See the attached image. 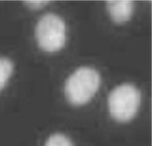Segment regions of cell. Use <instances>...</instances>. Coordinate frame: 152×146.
<instances>
[{
  "instance_id": "cell-3",
  "label": "cell",
  "mask_w": 152,
  "mask_h": 146,
  "mask_svg": "<svg viewBox=\"0 0 152 146\" xmlns=\"http://www.w3.org/2000/svg\"><path fill=\"white\" fill-rule=\"evenodd\" d=\"M37 46L45 52L53 53L63 48L66 40V26L64 19L54 13L41 17L35 28Z\"/></svg>"
},
{
  "instance_id": "cell-6",
  "label": "cell",
  "mask_w": 152,
  "mask_h": 146,
  "mask_svg": "<svg viewBox=\"0 0 152 146\" xmlns=\"http://www.w3.org/2000/svg\"><path fill=\"white\" fill-rule=\"evenodd\" d=\"M45 146H74V143L66 135L58 132L48 138Z\"/></svg>"
},
{
  "instance_id": "cell-2",
  "label": "cell",
  "mask_w": 152,
  "mask_h": 146,
  "mask_svg": "<svg viewBox=\"0 0 152 146\" xmlns=\"http://www.w3.org/2000/svg\"><path fill=\"white\" fill-rule=\"evenodd\" d=\"M141 105L140 90L131 83L115 87L108 95L109 114L118 123H129L135 118Z\"/></svg>"
},
{
  "instance_id": "cell-7",
  "label": "cell",
  "mask_w": 152,
  "mask_h": 146,
  "mask_svg": "<svg viewBox=\"0 0 152 146\" xmlns=\"http://www.w3.org/2000/svg\"><path fill=\"white\" fill-rule=\"evenodd\" d=\"M49 4V1H26L24 5L31 10H39L46 7Z\"/></svg>"
},
{
  "instance_id": "cell-5",
  "label": "cell",
  "mask_w": 152,
  "mask_h": 146,
  "mask_svg": "<svg viewBox=\"0 0 152 146\" xmlns=\"http://www.w3.org/2000/svg\"><path fill=\"white\" fill-rule=\"evenodd\" d=\"M14 63L7 57H0V91H1L13 74Z\"/></svg>"
},
{
  "instance_id": "cell-4",
  "label": "cell",
  "mask_w": 152,
  "mask_h": 146,
  "mask_svg": "<svg viewBox=\"0 0 152 146\" xmlns=\"http://www.w3.org/2000/svg\"><path fill=\"white\" fill-rule=\"evenodd\" d=\"M106 8L111 20L116 24H124L131 19L135 10V4L129 0L107 1Z\"/></svg>"
},
{
  "instance_id": "cell-1",
  "label": "cell",
  "mask_w": 152,
  "mask_h": 146,
  "mask_svg": "<svg viewBox=\"0 0 152 146\" xmlns=\"http://www.w3.org/2000/svg\"><path fill=\"white\" fill-rule=\"evenodd\" d=\"M101 83L99 71L91 67H80L65 82V96L74 106H82L89 102L98 92Z\"/></svg>"
}]
</instances>
